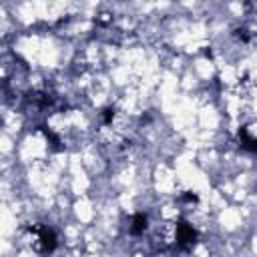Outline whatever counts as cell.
Segmentation results:
<instances>
[{"label": "cell", "mask_w": 257, "mask_h": 257, "mask_svg": "<svg viewBox=\"0 0 257 257\" xmlns=\"http://www.w3.org/2000/svg\"><path fill=\"white\" fill-rule=\"evenodd\" d=\"M30 233L36 237V249L42 253H50L56 249V235L52 229H48L46 225L38 223L34 227H30Z\"/></svg>", "instance_id": "1"}, {"label": "cell", "mask_w": 257, "mask_h": 257, "mask_svg": "<svg viewBox=\"0 0 257 257\" xmlns=\"http://www.w3.org/2000/svg\"><path fill=\"white\" fill-rule=\"evenodd\" d=\"M197 231L187 221H179L175 227V241L179 247H193L197 243Z\"/></svg>", "instance_id": "2"}, {"label": "cell", "mask_w": 257, "mask_h": 257, "mask_svg": "<svg viewBox=\"0 0 257 257\" xmlns=\"http://www.w3.org/2000/svg\"><path fill=\"white\" fill-rule=\"evenodd\" d=\"M239 141H241V147H243V149H247V151H257V122L245 124V126L239 131Z\"/></svg>", "instance_id": "3"}, {"label": "cell", "mask_w": 257, "mask_h": 257, "mask_svg": "<svg viewBox=\"0 0 257 257\" xmlns=\"http://www.w3.org/2000/svg\"><path fill=\"white\" fill-rule=\"evenodd\" d=\"M147 223H149L147 215H145V213H137V215L133 217V221H131V235H141V233H145Z\"/></svg>", "instance_id": "4"}]
</instances>
